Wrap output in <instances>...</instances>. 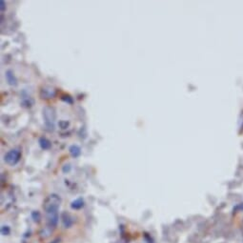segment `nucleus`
I'll list each match as a JSON object with an SVG mask.
<instances>
[{"mask_svg":"<svg viewBox=\"0 0 243 243\" xmlns=\"http://www.w3.org/2000/svg\"><path fill=\"white\" fill-rule=\"evenodd\" d=\"M60 203H61V198L55 194L50 195L44 201L43 209L46 213L48 226L50 228L54 229L58 223V219H59L58 209H59Z\"/></svg>","mask_w":243,"mask_h":243,"instance_id":"obj_1","label":"nucleus"},{"mask_svg":"<svg viewBox=\"0 0 243 243\" xmlns=\"http://www.w3.org/2000/svg\"><path fill=\"white\" fill-rule=\"evenodd\" d=\"M43 117L45 121V125L50 131H53L55 127V113L52 107H45L43 109Z\"/></svg>","mask_w":243,"mask_h":243,"instance_id":"obj_2","label":"nucleus"},{"mask_svg":"<svg viewBox=\"0 0 243 243\" xmlns=\"http://www.w3.org/2000/svg\"><path fill=\"white\" fill-rule=\"evenodd\" d=\"M20 157H21V153H20V151L17 149H13L5 154V161L9 165L13 166L16 163H18V161L20 160Z\"/></svg>","mask_w":243,"mask_h":243,"instance_id":"obj_3","label":"nucleus"},{"mask_svg":"<svg viewBox=\"0 0 243 243\" xmlns=\"http://www.w3.org/2000/svg\"><path fill=\"white\" fill-rule=\"evenodd\" d=\"M62 221H63V224L65 226V228H70L73 223V218L71 217V215L67 213H64L62 215Z\"/></svg>","mask_w":243,"mask_h":243,"instance_id":"obj_4","label":"nucleus"},{"mask_svg":"<svg viewBox=\"0 0 243 243\" xmlns=\"http://www.w3.org/2000/svg\"><path fill=\"white\" fill-rule=\"evenodd\" d=\"M83 206H84V201H83L82 198H78V199L74 200L72 203V205H71V207L73 209H75V210H78L80 208H82Z\"/></svg>","mask_w":243,"mask_h":243,"instance_id":"obj_5","label":"nucleus"},{"mask_svg":"<svg viewBox=\"0 0 243 243\" xmlns=\"http://www.w3.org/2000/svg\"><path fill=\"white\" fill-rule=\"evenodd\" d=\"M6 77H7V80L8 82L11 84V85H15L16 84V79L14 77V75L13 74V73L11 71H8L6 73Z\"/></svg>","mask_w":243,"mask_h":243,"instance_id":"obj_6","label":"nucleus"},{"mask_svg":"<svg viewBox=\"0 0 243 243\" xmlns=\"http://www.w3.org/2000/svg\"><path fill=\"white\" fill-rule=\"evenodd\" d=\"M70 153L74 156V157H76V156H78L79 154H80V149H79V147L78 146H72L71 148H70Z\"/></svg>","mask_w":243,"mask_h":243,"instance_id":"obj_7","label":"nucleus"},{"mask_svg":"<svg viewBox=\"0 0 243 243\" xmlns=\"http://www.w3.org/2000/svg\"><path fill=\"white\" fill-rule=\"evenodd\" d=\"M40 145H41L42 148H44V149H48V148H50V146H51L50 142H49L47 139H45V138H41V139H40Z\"/></svg>","mask_w":243,"mask_h":243,"instance_id":"obj_8","label":"nucleus"},{"mask_svg":"<svg viewBox=\"0 0 243 243\" xmlns=\"http://www.w3.org/2000/svg\"><path fill=\"white\" fill-rule=\"evenodd\" d=\"M1 233H2L3 235H8L11 233L10 227H9V226H2V228H1Z\"/></svg>","mask_w":243,"mask_h":243,"instance_id":"obj_9","label":"nucleus"}]
</instances>
